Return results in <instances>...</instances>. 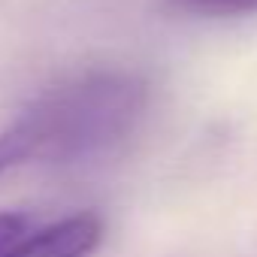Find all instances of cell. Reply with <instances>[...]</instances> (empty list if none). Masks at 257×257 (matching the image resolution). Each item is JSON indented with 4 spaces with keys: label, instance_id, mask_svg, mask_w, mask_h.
<instances>
[{
    "label": "cell",
    "instance_id": "6da1fadb",
    "mask_svg": "<svg viewBox=\"0 0 257 257\" xmlns=\"http://www.w3.org/2000/svg\"><path fill=\"white\" fill-rule=\"evenodd\" d=\"M149 109V82L121 67H94L43 88L4 131L22 164H79L131 137Z\"/></svg>",
    "mask_w": 257,
    "mask_h": 257
},
{
    "label": "cell",
    "instance_id": "7a4b0ae2",
    "mask_svg": "<svg viewBox=\"0 0 257 257\" xmlns=\"http://www.w3.org/2000/svg\"><path fill=\"white\" fill-rule=\"evenodd\" d=\"M103 218L97 212H76L49 227L25 233L0 257H91L103 242Z\"/></svg>",
    "mask_w": 257,
    "mask_h": 257
},
{
    "label": "cell",
    "instance_id": "3957f363",
    "mask_svg": "<svg viewBox=\"0 0 257 257\" xmlns=\"http://www.w3.org/2000/svg\"><path fill=\"white\" fill-rule=\"evenodd\" d=\"M164 7L194 19H236L257 13V0H164Z\"/></svg>",
    "mask_w": 257,
    "mask_h": 257
},
{
    "label": "cell",
    "instance_id": "277c9868",
    "mask_svg": "<svg viewBox=\"0 0 257 257\" xmlns=\"http://www.w3.org/2000/svg\"><path fill=\"white\" fill-rule=\"evenodd\" d=\"M34 230V218L25 212H0V251L19 242L25 233Z\"/></svg>",
    "mask_w": 257,
    "mask_h": 257
},
{
    "label": "cell",
    "instance_id": "5b68a950",
    "mask_svg": "<svg viewBox=\"0 0 257 257\" xmlns=\"http://www.w3.org/2000/svg\"><path fill=\"white\" fill-rule=\"evenodd\" d=\"M19 164H22V152H19L16 140L7 131H0V176L7 170H13V167H19Z\"/></svg>",
    "mask_w": 257,
    "mask_h": 257
}]
</instances>
